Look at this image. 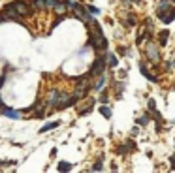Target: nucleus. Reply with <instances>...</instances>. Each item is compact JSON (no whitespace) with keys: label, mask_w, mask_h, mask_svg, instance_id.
<instances>
[{"label":"nucleus","mask_w":175,"mask_h":173,"mask_svg":"<svg viewBox=\"0 0 175 173\" xmlns=\"http://www.w3.org/2000/svg\"><path fill=\"white\" fill-rule=\"evenodd\" d=\"M149 57H152L155 60H158V51L155 49V45H151V47H149Z\"/></svg>","instance_id":"nucleus-5"},{"label":"nucleus","mask_w":175,"mask_h":173,"mask_svg":"<svg viewBox=\"0 0 175 173\" xmlns=\"http://www.w3.org/2000/svg\"><path fill=\"white\" fill-rule=\"evenodd\" d=\"M173 2H175V0H173Z\"/></svg>","instance_id":"nucleus-14"},{"label":"nucleus","mask_w":175,"mask_h":173,"mask_svg":"<svg viewBox=\"0 0 175 173\" xmlns=\"http://www.w3.org/2000/svg\"><path fill=\"white\" fill-rule=\"evenodd\" d=\"M102 66H104V62H102V60H96V62H94V66L91 68V75H94V73H98V72H100V70H102Z\"/></svg>","instance_id":"nucleus-4"},{"label":"nucleus","mask_w":175,"mask_h":173,"mask_svg":"<svg viewBox=\"0 0 175 173\" xmlns=\"http://www.w3.org/2000/svg\"><path fill=\"white\" fill-rule=\"evenodd\" d=\"M0 109H2V113H4V115L12 117V118H17V117H19V113H17V111H13V109H6L2 102H0Z\"/></svg>","instance_id":"nucleus-1"},{"label":"nucleus","mask_w":175,"mask_h":173,"mask_svg":"<svg viewBox=\"0 0 175 173\" xmlns=\"http://www.w3.org/2000/svg\"><path fill=\"white\" fill-rule=\"evenodd\" d=\"M55 126H59V122H51V124H45L41 128V132H45V130H51V128H55Z\"/></svg>","instance_id":"nucleus-10"},{"label":"nucleus","mask_w":175,"mask_h":173,"mask_svg":"<svg viewBox=\"0 0 175 173\" xmlns=\"http://www.w3.org/2000/svg\"><path fill=\"white\" fill-rule=\"evenodd\" d=\"M130 2H138V0H130Z\"/></svg>","instance_id":"nucleus-12"},{"label":"nucleus","mask_w":175,"mask_h":173,"mask_svg":"<svg viewBox=\"0 0 175 173\" xmlns=\"http://www.w3.org/2000/svg\"><path fill=\"white\" fill-rule=\"evenodd\" d=\"M100 111H102V115H104V117H111V109H109V107H102Z\"/></svg>","instance_id":"nucleus-9"},{"label":"nucleus","mask_w":175,"mask_h":173,"mask_svg":"<svg viewBox=\"0 0 175 173\" xmlns=\"http://www.w3.org/2000/svg\"><path fill=\"white\" fill-rule=\"evenodd\" d=\"M109 64H111V66H117V58L111 55V57H109Z\"/></svg>","instance_id":"nucleus-11"},{"label":"nucleus","mask_w":175,"mask_h":173,"mask_svg":"<svg viewBox=\"0 0 175 173\" xmlns=\"http://www.w3.org/2000/svg\"><path fill=\"white\" fill-rule=\"evenodd\" d=\"M38 8H47V0H36V2H34Z\"/></svg>","instance_id":"nucleus-8"},{"label":"nucleus","mask_w":175,"mask_h":173,"mask_svg":"<svg viewBox=\"0 0 175 173\" xmlns=\"http://www.w3.org/2000/svg\"><path fill=\"white\" fill-rule=\"evenodd\" d=\"M17 15H19V13H17L15 6H13V4H9V6L6 8V17H12V19H13V17H17Z\"/></svg>","instance_id":"nucleus-2"},{"label":"nucleus","mask_w":175,"mask_h":173,"mask_svg":"<svg viewBox=\"0 0 175 173\" xmlns=\"http://www.w3.org/2000/svg\"><path fill=\"white\" fill-rule=\"evenodd\" d=\"M0 85H2V79H0Z\"/></svg>","instance_id":"nucleus-13"},{"label":"nucleus","mask_w":175,"mask_h":173,"mask_svg":"<svg viewBox=\"0 0 175 173\" xmlns=\"http://www.w3.org/2000/svg\"><path fill=\"white\" fill-rule=\"evenodd\" d=\"M53 8L57 9L59 13H64V12H66V6H64V4H59V2H55V6H53Z\"/></svg>","instance_id":"nucleus-6"},{"label":"nucleus","mask_w":175,"mask_h":173,"mask_svg":"<svg viewBox=\"0 0 175 173\" xmlns=\"http://www.w3.org/2000/svg\"><path fill=\"white\" fill-rule=\"evenodd\" d=\"M13 6H15V9H17V13H19V15H27V13H28V8H27L25 4L17 2V4H13Z\"/></svg>","instance_id":"nucleus-3"},{"label":"nucleus","mask_w":175,"mask_h":173,"mask_svg":"<svg viewBox=\"0 0 175 173\" xmlns=\"http://www.w3.org/2000/svg\"><path fill=\"white\" fill-rule=\"evenodd\" d=\"M59 169H62V171H70V164H68V162H60Z\"/></svg>","instance_id":"nucleus-7"}]
</instances>
